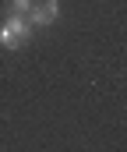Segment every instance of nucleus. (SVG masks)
Returning a JSON list of instances; mask_svg holds the SVG:
<instances>
[{
  "mask_svg": "<svg viewBox=\"0 0 127 152\" xmlns=\"http://www.w3.org/2000/svg\"><path fill=\"white\" fill-rule=\"evenodd\" d=\"M28 36H32V25H28L25 14H7L4 18V25H0V46L18 50V46L28 42Z\"/></svg>",
  "mask_w": 127,
  "mask_h": 152,
  "instance_id": "nucleus-1",
  "label": "nucleus"
},
{
  "mask_svg": "<svg viewBox=\"0 0 127 152\" xmlns=\"http://www.w3.org/2000/svg\"><path fill=\"white\" fill-rule=\"evenodd\" d=\"M57 14H60V0H39V4H32V11L25 18H28L32 28H42V25H53Z\"/></svg>",
  "mask_w": 127,
  "mask_h": 152,
  "instance_id": "nucleus-2",
  "label": "nucleus"
},
{
  "mask_svg": "<svg viewBox=\"0 0 127 152\" xmlns=\"http://www.w3.org/2000/svg\"><path fill=\"white\" fill-rule=\"evenodd\" d=\"M36 0H11V14H28Z\"/></svg>",
  "mask_w": 127,
  "mask_h": 152,
  "instance_id": "nucleus-3",
  "label": "nucleus"
}]
</instances>
